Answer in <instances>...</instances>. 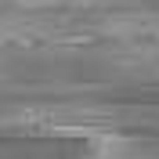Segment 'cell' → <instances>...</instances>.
Segmentation results:
<instances>
[{
	"label": "cell",
	"mask_w": 159,
	"mask_h": 159,
	"mask_svg": "<svg viewBox=\"0 0 159 159\" xmlns=\"http://www.w3.org/2000/svg\"><path fill=\"white\" fill-rule=\"evenodd\" d=\"M90 156L94 159H123L127 156V141L119 134H94L90 138Z\"/></svg>",
	"instance_id": "cell-1"
}]
</instances>
